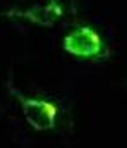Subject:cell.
I'll list each match as a JSON object with an SVG mask.
<instances>
[{
	"label": "cell",
	"instance_id": "1",
	"mask_svg": "<svg viewBox=\"0 0 127 148\" xmlns=\"http://www.w3.org/2000/svg\"><path fill=\"white\" fill-rule=\"evenodd\" d=\"M7 88L12 93V97L19 100L22 115H24L26 122L33 129H36V131H48V129L55 127L57 115H58V105L57 103H53L50 100H45V98H28V97H24L12 84V81L7 83Z\"/></svg>",
	"mask_w": 127,
	"mask_h": 148
},
{
	"label": "cell",
	"instance_id": "2",
	"mask_svg": "<svg viewBox=\"0 0 127 148\" xmlns=\"http://www.w3.org/2000/svg\"><path fill=\"white\" fill-rule=\"evenodd\" d=\"M62 48L67 53H71L74 57H81V59L100 57L105 52L103 40L89 26H77L72 31H69L64 36Z\"/></svg>",
	"mask_w": 127,
	"mask_h": 148
},
{
	"label": "cell",
	"instance_id": "3",
	"mask_svg": "<svg viewBox=\"0 0 127 148\" xmlns=\"http://www.w3.org/2000/svg\"><path fill=\"white\" fill-rule=\"evenodd\" d=\"M64 14V7L60 3V0H46V2H40L35 3L28 9H10L5 12L7 17H19V19H26L36 26H43V28H52L55 26V23L62 17Z\"/></svg>",
	"mask_w": 127,
	"mask_h": 148
}]
</instances>
